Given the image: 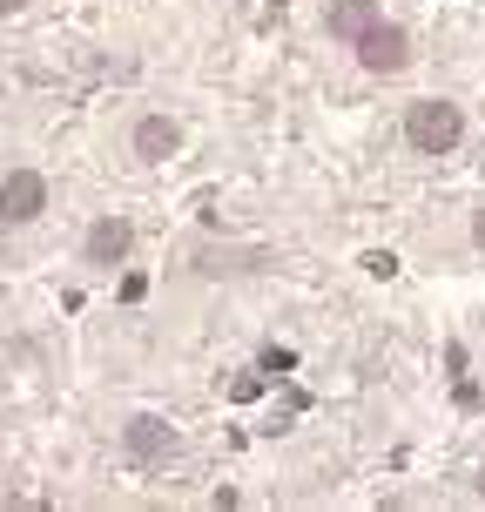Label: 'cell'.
<instances>
[{"label":"cell","mask_w":485,"mask_h":512,"mask_svg":"<svg viewBox=\"0 0 485 512\" xmlns=\"http://www.w3.org/2000/svg\"><path fill=\"white\" fill-rule=\"evenodd\" d=\"M472 492H479V499H485V459H479V479H472Z\"/></svg>","instance_id":"cell-10"},{"label":"cell","mask_w":485,"mask_h":512,"mask_svg":"<svg viewBox=\"0 0 485 512\" xmlns=\"http://www.w3.org/2000/svg\"><path fill=\"white\" fill-rule=\"evenodd\" d=\"M465 142V108L452 95H418L405 108V149L411 155H459Z\"/></svg>","instance_id":"cell-1"},{"label":"cell","mask_w":485,"mask_h":512,"mask_svg":"<svg viewBox=\"0 0 485 512\" xmlns=\"http://www.w3.org/2000/svg\"><path fill=\"white\" fill-rule=\"evenodd\" d=\"M472 243H479V250H485V203L472 209Z\"/></svg>","instance_id":"cell-8"},{"label":"cell","mask_w":485,"mask_h":512,"mask_svg":"<svg viewBox=\"0 0 485 512\" xmlns=\"http://www.w3.org/2000/svg\"><path fill=\"white\" fill-rule=\"evenodd\" d=\"M48 216V176L41 169H7L0 176V230H27Z\"/></svg>","instance_id":"cell-2"},{"label":"cell","mask_w":485,"mask_h":512,"mask_svg":"<svg viewBox=\"0 0 485 512\" xmlns=\"http://www.w3.org/2000/svg\"><path fill=\"white\" fill-rule=\"evenodd\" d=\"M128 256H135V223H128V216H95L88 236H81V263H95V270H122Z\"/></svg>","instance_id":"cell-4"},{"label":"cell","mask_w":485,"mask_h":512,"mask_svg":"<svg viewBox=\"0 0 485 512\" xmlns=\"http://www.w3.org/2000/svg\"><path fill=\"white\" fill-rule=\"evenodd\" d=\"M351 54H358V68L364 75H405L411 68V34L398 21H378V27H364L358 41H351Z\"/></svg>","instance_id":"cell-3"},{"label":"cell","mask_w":485,"mask_h":512,"mask_svg":"<svg viewBox=\"0 0 485 512\" xmlns=\"http://www.w3.org/2000/svg\"><path fill=\"white\" fill-rule=\"evenodd\" d=\"M176 149H182L176 115H135V128H128V155H135V162H169Z\"/></svg>","instance_id":"cell-6"},{"label":"cell","mask_w":485,"mask_h":512,"mask_svg":"<svg viewBox=\"0 0 485 512\" xmlns=\"http://www.w3.org/2000/svg\"><path fill=\"white\" fill-rule=\"evenodd\" d=\"M122 452H128V465H169V452H176V425L155 418V411H135V418L122 425Z\"/></svg>","instance_id":"cell-5"},{"label":"cell","mask_w":485,"mask_h":512,"mask_svg":"<svg viewBox=\"0 0 485 512\" xmlns=\"http://www.w3.org/2000/svg\"><path fill=\"white\" fill-rule=\"evenodd\" d=\"M378 21H384L378 0H331V7H324V27H331V41H344V48L358 41L364 27H378Z\"/></svg>","instance_id":"cell-7"},{"label":"cell","mask_w":485,"mask_h":512,"mask_svg":"<svg viewBox=\"0 0 485 512\" xmlns=\"http://www.w3.org/2000/svg\"><path fill=\"white\" fill-rule=\"evenodd\" d=\"M21 7H27V0H0V21H7V14H21Z\"/></svg>","instance_id":"cell-9"}]
</instances>
